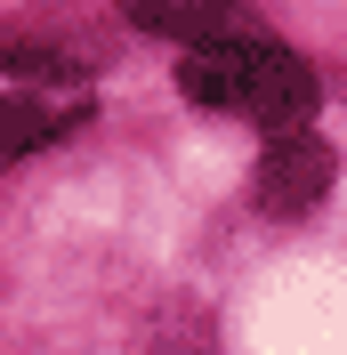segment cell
Segmentation results:
<instances>
[{
  "label": "cell",
  "mask_w": 347,
  "mask_h": 355,
  "mask_svg": "<svg viewBox=\"0 0 347 355\" xmlns=\"http://www.w3.org/2000/svg\"><path fill=\"white\" fill-rule=\"evenodd\" d=\"M65 137V113L41 105V97H0V170H17L24 154H41Z\"/></svg>",
  "instance_id": "cell-4"
},
{
  "label": "cell",
  "mask_w": 347,
  "mask_h": 355,
  "mask_svg": "<svg viewBox=\"0 0 347 355\" xmlns=\"http://www.w3.org/2000/svg\"><path fill=\"white\" fill-rule=\"evenodd\" d=\"M178 89L210 113H242V121H259V130L291 137L307 130V113H315V65H307L299 49L266 41H218V49H186V65H178Z\"/></svg>",
  "instance_id": "cell-1"
},
{
  "label": "cell",
  "mask_w": 347,
  "mask_h": 355,
  "mask_svg": "<svg viewBox=\"0 0 347 355\" xmlns=\"http://www.w3.org/2000/svg\"><path fill=\"white\" fill-rule=\"evenodd\" d=\"M121 17L137 33H162V41H186V49H218V41H251L259 24L226 8V0H130Z\"/></svg>",
  "instance_id": "cell-3"
},
{
  "label": "cell",
  "mask_w": 347,
  "mask_h": 355,
  "mask_svg": "<svg viewBox=\"0 0 347 355\" xmlns=\"http://www.w3.org/2000/svg\"><path fill=\"white\" fill-rule=\"evenodd\" d=\"M331 178H339L331 137L291 130V137H275V146L259 154V170H251V202H259L266 218H307V210L331 194Z\"/></svg>",
  "instance_id": "cell-2"
},
{
  "label": "cell",
  "mask_w": 347,
  "mask_h": 355,
  "mask_svg": "<svg viewBox=\"0 0 347 355\" xmlns=\"http://www.w3.org/2000/svg\"><path fill=\"white\" fill-rule=\"evenodd\" d=\"M0 65L8 73H33V81H73V57L65 49H49V41H24V33H0Z\"/></svg>",
  "instance_id": "cell-5"
}]
</instances>
